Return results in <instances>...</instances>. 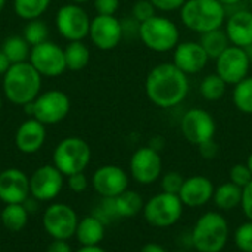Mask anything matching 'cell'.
<instances>
[{
    "label": "cell",
    "instance_id": "9",
    "mask_svg": "<svg viewBox=\"0 0 252 252\" xmlns=\"http://www.w3.org/2000/svg\"><path fill=\"white\" fill-rule=\"evenodd\" d=\"M251 56L247 49L238 46H229L224 53L216 59L217 74L229 84L236 86L248 77L251 68Z\"/></svg>",
    "mask_w": 252,
    "mask_h": 252
},
{
    "label": "cell",
    "instance_id": "40",
    "mask_svg": "<svg viewBox=\"0 0 252 252\" xmlns=\"http://www.w3.org/2000/svg\"><path fill=\"white\" fill-rule=\"evenodd\" d=\"M151 1L157 7V10H161V12L180 10L183 7V4L186 3V0H151Z\"/></svg>",
    "mask_w": 252,
    "mask_h": 252
},
{
    "label": "cell",
    "instance_id": "8",
    "mask_svg": "<svg viewBox=\"0 0 252 252\" xmlns=\"http://www.w3.org/2000/svg\"><path fill=\"white\" fill-rule=\"evenodd\" d=\"M78 221L77 213L66 204H52L43 214V227L53 239L68 241L75 236Z\"/></svg>",
    "mask_w": 252,
    "mask_h": 252
},
{
    "label": "cell",
    "instance_id": "52",
    "mask_svg": "<svg viewBox=\"0 0 252 252\" xmlns=\"http://www.w3.org/2000/svg\"><path fill=\"white\" fill-rule=\"evenodd\" d=\"M1 105H3V102H1V96H0V109H1Z\"/></svg>",
    "mask_w": 252,
    "mask_h": 252
},
{
    "label": "cell",
    "instance_id": "34",
    "mask_svg": "<svg viewBox=\"0 0 252 252\" xmlns=\"http://www.w3.org/2000/svg\"><path fill=\"white\" fill-rule=\"evenodd\" d=\"M235 245L239 251L252 252V221L247 220L241 226L236 227L233 233Z\"/></svg>",
    "mask_w": 252,
    "mask_h": 252
},
{
    "label": "cell",
    "instance_id": "14",
    "mask_svg": "<svg viewBox=\"0 0 252 252\" xmlns=\"http://www.w3.org/2000/svg\"><path fill=\"white\" fill-rule=\"evenodd\" d=\"M130 174L139 185H152L162 174V159L151 146L139 148L130 159Z\"/></svg>",
    "mask_w": 252,
    "mask_h": 252
},
{
    "label": "cell",
    "instance_id": "28",
    "mask_svg": "<svg viewBox=\"0 0 252 252\" xmlns=\"http://www.w3.org/2000/svg\"><path fill=\"white\" fill-rule=\"evenodd\" d=\"M3 53L6 55V58L9 59V62L13 63H21V62H27L30 59V53H31V46L27 43V40L21 35H12L7 37L1 46Z\"/></svg>",
    "mask_w": 252,
    "mask_h": 252
},
{
    "label": "cell",
    "instance_id": "44",
    "mask_svg": "<svg viewBox=\"0 0 252 252\" xmlns=\"http://www.w3.org/2000/svg\"><path fill=\"white\" fill-rule=\"evenodd\" d=\"M140 252H167V250L162 245H159V244L149 242V244H146V245L142 247Z\"/></svg>",
    "mask_w": 252,
    "mask_h": 252
},
{
    "label": "cell",
    "instance_id": "16",
    "mask_svg": "<svg viewBox=\"0 0 252 252\" xmlns=\"http://www.w3.org/2000/svg\"><path fill=\"white\" fill-rule=\"evenodd\" d=\"M63 188V174L52 164L41 165L30 176V193L37 201H53Z\"/></svg>",
    "mask_w": 252,
    "mask_h": 252
},
{
    "label": "cell",
    "instance_id": "35",
    "mask_svg": "<svg viewBox=\"0 0 252 252\" xmlns=\"http://www.w3.org/2000/svg\"><path fill=\"white\" fill-rule=\"evenodd\" d=\"M131 15L136 22L142 24L157 15V7L151 0H137L131 7Z\"/></svg>",
    "mask_w": 252,
    "mask_h": 252
},
{
    "label": "cell",
    "instance_id": "41",
    "mask_svg": "<svg viewBox=\"0 0 252 252\" xmlns=\"http://www.w3.org/2000/svg\"><path fill=\"white\" fill-rule=\"evenodd\" d=\"M241 208L244 211V216L247 217V220L252 221V182L242 189V202H241Z\"/></svg>",
    "mask_w": 252,
    "mask_h": 252
},
{
    "label": "cell",
    "instance_id": "43",
    "mask_svg": "<svg viewBox=\"0 0 252 252\" xmlns=\"http://www.w3.org/2000/svg\"><path fill=\"white\" fill-rule=\"evenodd\" d=\"M46 252H72L71 245L68 244V241H61V239H53Z\"/></svg>",
    "mask_w": 252,
    "mask_h": 252
},
{
    "label": "cell",
    "instance_id": "36",
    "mask_svg": "<svg viewBox=\"0 0 252 252\" xmlns=\"http://www.w3.org/2000/svg\"><path fill=\"white\" fill-rule=\"evenodd\" d=\"M229 179L233 185L244 189L252 182V173L247 164H235L229 171Z\"/></svg>",
    "mask_w": 252,
    "mask_h": 252
},
{
    "label": "cell",
    "instance_id": "26",
    "mask_svg": "<svg viewBox=\"0 0 252 252\" xmlns=\"http://www.w3.org/2000/svg\"><path fill=\"white\" fill-rule=\"evenodd\" d=\"M199 44L202 46V49L205 50L210 59H217L221 53H224V50L229 46H232L223 28H217V30L201 34Z\"/></svg>",
    "mask_w": 252,
    "mask_h": 252
},
{
    "label": "cell",
    "instance_id": "17",
    "mask_svg": "<svg viewBox=\"0 0 252 252\" xmlns=\"http://www.w3.org/2000/svg\"><path fill=\"white\" fill-rule=\"evenodd\" d=\"M92 183L102 198H117L128 189V176L118 165H102L93 173Z\"/></svg>",
    "mask_w": 252,
    "mask_h": 252
},
{
    "label": "cell",
    "instance_id": "49",
    "mask_svg": "<svg viewBox=\"0 0 252 252\" xmlns=\"http://www.w3.org/2000/svg\"><path fill=\"white\" fill-rule=\"evenodd\" d=\"M247 165H248V168L251 170V173H252V152L248 155V158H247V162H245Z\"/></svg>",
    "mask_w": 252,
    "mask_h": 252
},
{
    "label": "cell",
    "instance_id": "53",
    "mask_svg": "<svg viewBox=\"0 0 252 252\" xmlns=\"http://www.w3.org/2000/svg\"><path fill=\"white\" fill-rule=\"evenodd\" d=\"M250 3H251V6H252V0H250Z\"/></svg>",
    "mask_w": 252,
    "mask_h": 252
},
{
    "label": "cell",
    "instance_id": "47",
    "mask_svg": "<svg viewBox=\"0 0 252 252\" xmlns=\"http://www.w3.org/2000/svg\"><path fill=\"white\" fill-rule=\"evenodd\" d=\"M77 252H108L106 250H103L100 245H94V247H81Z\"/></svg>",
    "mask_w": 252,
    "mask_h": 252
},
{
    "label": "cell",
    "instance_id": "6",
    "mask_svg": "<svg viewBox=\"0 0 252 252\" xmlns=\"http://www.w3.org/2000/svg\"><path fill=\"white\" fill-rule=\"evenodd\" d=\"M90 146L81 137H66L61 140L52 157L53 165L66 177L75 173H83L90 164Z\"/></svg>",
    "mask_w": 252,
    "mask_h": 252
},
{
    "label": "cell",
    "instance_id": "23",
    "mask_svg": "<svg viewBox=\"0 0 252 252\" xmlns=\"http://www.w3.org/2000/svg\"><path fill=\"white\" fill-rule=\"evenodd\" d=\"M105 223L100 221L97 217L87 216L78 221L75 238L80 242L81 247H94L100 245V242L105 238Z\"/></svg>",
    "mask_w": 252,
    "mask_h": 252
},
{
    "label": "cell",
    "instance_id": "51",
    "mask_svg": "<svg viewBox=\"0 0 252 252\" xmlns=\"http://www.w3.org/2000/svg\"><path fill=\"white\" fill-rule=\"evenodd\" d=\"M74 3H77V4H81V3H87L89 0H72Z\"/></svg>",
    "mask_w": 252,
    "mask_h": 252
},
{
    "label": "cell",
    "instance_id": "22",
    "mask_svg": "<svg viewBox=\"0 0 252 252\" xmlns=\"http://www.w3.org/2000/svg\"><path fill=\"white\" fill-rule=\"evenodd\" d=\"M46 142V127L35 118L24 121L15 134V145L22 154L38 152Z\"/></svg>",
    "mask_w": 252,
    "mask_h": 252
},
{
    "label": "cell",
    "instance_id": "32",
    "mask_svg": "<svg viewBox=\"0 0 252 252\" xmlns=\"http://www.w3.org/2000/svg\"><path fill=\"white\" fill-rule=\"evenodd\" d=\"M233 105L242 114H252V77L244 78L233 89Z\"/></svg>",
    "mask_w": 252,
    "mask_h": 252
},
{
    "label": "cell",
    "instance_id": "1",
    "mask_svg": "<svg viewBox=\"0 0 252 252\" xmlns=\"http://www.w3.org/2000/svg\"><path fill=\"white\" fill-rule=\"evenodd\" d=\"M145 92L155 106L162 109L174 108L186 99L189 93V80L174 63H158L146 75Z\"/></svg>",
    "mask_w": 252,
    "mask_h": 252
},
{
    "label": "cell",
    "instance_id": "39",
    "mask_svg": "<svg viewBox=\"0 0 252 252\" xmlns=\"http://www.w3.org/2000/svg\"><path fill=\"white\" fill-rule=\"evenodd\" d=\"M97 15H115L120 7V0H93Z\"/></svg>",
    "mask_w": 252,
    "mask_h": 252
},
{
    "label": "cell",
    "instance_id": "21",
    "mask_svg": "<svg viewBox=\"0 0 252 252\" xmlns=\"http://www.w3.org/2000/svg\"><path fill=\"white\" fill-rule=\"evenodd\" d=\"M224 31L232 46L250 49L252 46V12L236 10L224 22Z\"/></svg>",
    "mask_w": 252,
    "mask_h": 252
},
{
    "label": "cell",
    "instance_id": "24",
    "mask_svg": "<svg viewBox=\"0 0 252 252\" xmlns=\"http://www.w3.org/2000/svg\"><path fill=\"white\" fill-rule=\"evenodd\" d=\"M213 201L220 211H233L241 207L242 202V189L232 182L223 183L216 188Z\"/></svg>",
    "mask_w": 252,
    "mask_h": 252
},
{
    "label": "cell",
    "instance_id": "5",
    "mask_svg": "<svg viewBox=\"0 0 252 252\" xmlns=\"http://www.w3.org/2000/svg\"><path fill=\"white\" fill-rule=\"evenodd\" d=\"M139 38L152 52L167 53L180 43L179 27L167 16L155 15L154 18L139 24Z\"/></svg>",
    "mask_w": 252,
    "mask_h": 252
},
{
    "label": "cell",
    "instance_id": "29",
    "mask_svg": "<svg viewBox=\"0 0 252 252\" xmlns=\"http://www.w3.org/2000/svg\"><path fill=\"white\" fill-rule=\"evenodd\" d=\"M66 69L71 71H81L87 66L90 61V50L83 41H69L68 46L63 49Z\"/></svg>",
    "mask_w": 252,
    "mask_h": 252
},
{
    "label": "cell",
    "instance_id": "15",
    "mask_svg": "<svg viewBox=\"0 0 252 252\" xmlns=\"http://www.w3.org/2000/svg\"><path fill=\"white\" fill-rule=\"evenodd\" d=\"M89 37L99 50H112L124 37L123 22L115 15H96L90 22Z\"/></svg>",
    "mask_w": 252,
    "mask_h": 252
},
{
    "label": "cell",
    "instance_id": "3",
    "mask_svg": "<svg viewBox=\"0 0 252 252\" xmlns=\"http://www.w3.org/2000/svg\"><path fill=\"white\" fill-rule=\"evenodd\" d=\"M230 236V227L226 217L219 211H208L202 214L190 235L193 248L198 252H221Z\"/></svg>",
    "mask_w": 252,
    "mask_h": 252
},
{
    "label": "cell",
    "instance_id": "27",
    "mask_svg": "<svg viewBox=\"0 0 252 252\" xmlns=\"http://www.w3.org/2000/svg\"><path fill=\"white\" fill-rule=\"evenodd\" d=\"M0 221L9 232H21L28 223V210L24 204H6L1 210Z\"/></svg>",
    "mask_w": 252,
    "mask_h": 252
},
{
    "label": "cell",
    "instance_id": "20",
    "mask_svg": "<svg viewBox=\"0 0 252 252\" xmlns=\"http://www.w3.org/2000/svg\"><path fill=\"white\" fill-rule=\"evenodd\" d=\"M214 185L205 176H192L185 179V183L179 192V198L185 207L201 208L213 199Z\"/></svg>",
    "mask_w": 252,
    "mask_h": 252
},
{
    "label": "cell",
    "instance_id": "38",
    "mask_svg": "<svg viewBox=\"0 0 252 252\" xmlns=\"http://www.w3.org/2000/svg\"><path fill=\"white\" fill-rule=\"evenodd\" d=\"M68 186H69V189H71L72 192H75V193L84 192V190L87 189V186H89V180H87L84 171H83V173H75V174L68 176Z\"/></svg>",
    "mask_w": 252,
    "mask_h": 252
},
{
    "label": "cell",
    "instance_id": "25",
    "mask_svg": "<svg viewBox=\"0 0 252 252\" xmlns=\"http://www.w3.org/2000/svg\"><path fill=\"white\" fill-rule=\"evenodd\" d=\"M114 204H115V211H117L118 219H131L137 216L139 213H142L145 207V201L142 195L130 189H127L117 198H114Z\"/></svg>",
    "mask_w": 252,
    "mask_h": 252
},
{
    "label": "cell",
    "instance_id": "2",
    "mask_svg": "<svg viewBox=\"0 0 252 252\" xmlns=\"http://www.w3.org/2000/svg\"><path fill=\"white\" fill-rule=\"evenodd\" d=\"M41 90V75L30 63H13L3 75V93L7 100L24 106L34 102Z\"/></svg>",
    "mask_w": 252,
    "mask_h": 252
},
{
    "label": "cell",
    "instance_id": "7",
    "mask_svg": "<svg viewBox=\"0 0 252 252\" xmlns=\"http://www.w3.org/2000/svg\"><path fill=\"white\" fill-rule=\"evenodd\" d=\"M183 208L185 205L179 195L161 192L145 202L142 213L148 224L158 229H167L179 223L183 216Z\"/></svg>",
    "mask_w": 252,
    "mask_h": 252
},
{
    "label": "cell",
    "instance_id": "46",
    "mask_svg": "<svg viewBox=\"0 0 252 252\" xmlns=\"http://www.w3.org/2000/svg\"><path fill=\"white\" fill-rule=\"evenodd\" d=\"M149 146H151L152 149H155V151H158V152H159V151L164 148V139H162L161 136H158V137H154V139L151 140Z\"/></svg>",
    "mask_w": 252,
    "mask_h": 252
},
{
    "label": "cell",
    "instance_id": "12",
    "mask_svg": "<svg viewBox=\"0 0 252 252\" xmlns=\"http://www.w3.org/2000/svg\"><path fill=\"white\" fill-rule=\"evenodd\" d=\"M28 61L41 77H58L66 71L63 49L49 40L32 46Z\"/></svg>",
    "mask_w": 252,
    "mask_h": 252
},
{
    "label": "cell",
    "instance_id": "45",
    "mask_svg": "<svg viewBox=\"0 0 252 252\" xmlns=\"http://www.w3.org/2000/svg\"><path fill=\"white\" fill-rule=\"evenodd\" d=\"M10 62H9V59L6 58V55L3 53V50L0 49V75H4L6 74V71L10 68Z\"/></svg>",
    "mask_w": 252,
    "mask_h": 252
},
{
    "label": "cell",
    "instance_id": "31",
    "mask_svg": "<svg viewBox=\"0 0 252 252\" xmlns=\"http://www.w3.org/2000/svg\"><path fill=\"white\" fill-rule=\"evenodd\" d=\"M49 4L50 0H13V10L19 18L32 21L38 19L47 10Z\"/></svg>",
    "mask_w": 252,
    "mask_h": 252
},
{
    "label": "cell",
    "instance_id": "50",
    "mask_svg": "<svg viewBox=\"0 0 252 252\" xmlns=\"http://www.w3.org/2000/svg\"><path fill=\"white\" fill-rule=\"evenodd\" d=\"M4 6H6V0H0V13L3 12Z\"/></svg>",
    "mask_w": 252,
    "mask_h": 252
},
{
    "label": "cell",
    "instance_id": "30",
    "mask_svg": "<svg viewBox=\"0 0 252 252\" xmlns=\"http://www.w3.org/2000/svg\"><path fill=\"white\" fill-rule=\"evenodd\" d=\"M227 83L216 72V74H210L207 75L201 84H199V93L205 100L214 102V100H220L224 97L226 92H227Z\"/></svg>",
    "mask_w": 252,
    "mask_h": 252
},
{
    "label": "cell",
    "instance_id": "18",
    "mask_svg": "<svg viewBox=\"0 0 252 252\" xmlns=\"http://www.w3.org/2000/svg\"><path fill=\"white\" fill-rule=\"evenodd\" d=\"M30 193V177L19 168L0 171V201L4 204H24Z\"/></svg>",
    "mask_w": 252,
    "mask_h": 252
},
{
    "label": "cell",
    "instance_id": "42",
    "mask_svg": "<svg viewBox=\"0 0 252 252\" xmlns=\"http://www.w3.org/2000/svg\"><path fill=\"white\" fill-rule=\"evenodd\" d=\"M198 149H199V154L204 159H214L219 155V145L216 143L214 139L201 143L198 146Z\"/></svg>",
    "mask_w": 252,
    "mask_h": 252
},
{
    "label": "cell",
    "instance_id": "11",
    "mask_svg": "<svg viewBox=\"0 0 252 252\" xmlns=\"http://www.w3.org/2000/svg\"><path fill=\"white\" fill-rule=\"evenodd\" d=\"M180 130H182L183 137L189 143L199 146L201 143L214 139L217 126H216L214 117L208 111L202 108H193V109H189L182 117Z\"/></svg>",
    "mask_w": 252,
    "mask_h": 252
},
{
    "label": "cell",
    "instance_id": "13",
    "mask_svg": "<svg viewBox=\"0 0 252 252\" xmlns=\"http://www.w3.org/2000/svg\"><path fill=\"white\" fill-rule=\"evenodd\" d=\"M34 103V117L44 126L61 123L69 112V97L61 90H47L40 93Z\"/></svg>",
    "mask_w": 252,
    "mask_h": 252
},
{
    "label": "cell",
    "instance_id": "10",
    "mask_svg": "<svg viewBox=\"0 0 252 252\" xmlns=\"http://www.w3.org/2000/svg\"><path fill=\"white\" fill-rule=\"evenodd\" d=\"M92 19L87 12L77 3L62 6L56 15V27L68 41H83L89 35Z\"/></svg>",
    "mask_w": 252,
    "mask_h": 252
},
{
    "label": "cell",
    "instance_id": "37",
    "mask_svg": "<svg viewBox=\"0 0 252 252\" xmlns=\"http://www.w3.org/2000/svg\"><path fill=\"white\" fill-rule=\"evenodd\" d=\"M183 183H185V177L179 171H168L161 179V189L162 192L179 195Z\"/></svg>",
    "mask_w": 252,
    "mask_h": 252
},
{
    "label": "cell",
    "instance_id": "4",
    "mask_svg": "<svg viewBox=\"0 0 252 252\" xmlns=\"http://www.w3.org/2000/svg\"><path fill=\"white\" fill-rule=\"evenodd\" d=\"M180 19L186 28L204 34L223 28L226 22V7L219 0H186L180 9Z\"/></svg>",
    "mask_w": 252,
    "mask_h": 252
},
{
    "label": "cell",
    "instance_id": "54",
    "mask_svg": "<svg viewBox=\"0 0 252 252\" xmlns=\"http://www.w3.org/2000/svg\"><path fill=\"white\" fill-rule=\"evenodd\" d=\"M251 59H252V58H251Z\"/></svg>",
    "mask_w": 252,
    "mask_h": 252
},
{
    "label": "cell",
    "instance_id": "48",
    "mask_svg": "<svg viewBox=\"0 0 252 252\" xmlns=\"http://www.w3.org/2000/svg\"><path fill=\"white\" fill-rule=\"evenodd\" d=\"M224 7L226 6H235V4H238V3H241L242 0H219Z\"/></svg>",
    "mask_w": 252,
    "mask_h": 252
},
{
    "label": "cell",
    "instance_id": "33",
    "mask_svg": "<svg viewBox=\"0 0 252 252\" xmlns=\"http://www.w3.org/2000/svg\"><path fill=\"white\" fill-rule=\"evenodd\" d=\"M47 35H49V28L41 19L28 21V24L24 28V34H22V37L27 40V43L31 47L47 41Z\"/></svg>",
    "mask_w": 252,
    "mask_h": 252
},
{
    "label": "cell",
    "instance_id": "19",
    "mask_svg": "<svg viewBox=\"0 0 252 252\" xmlns=\"http://www.w3.org/2000/svg\"><path fill=\"white\" fill-rule=\"evenodd\" d=\"M208 59L199 41H183L173 50V63L186 75L199 74L207 66Z\"/></svg>",
    "mask_w": 252,
    "mask_h": 252
}]
</instances>
